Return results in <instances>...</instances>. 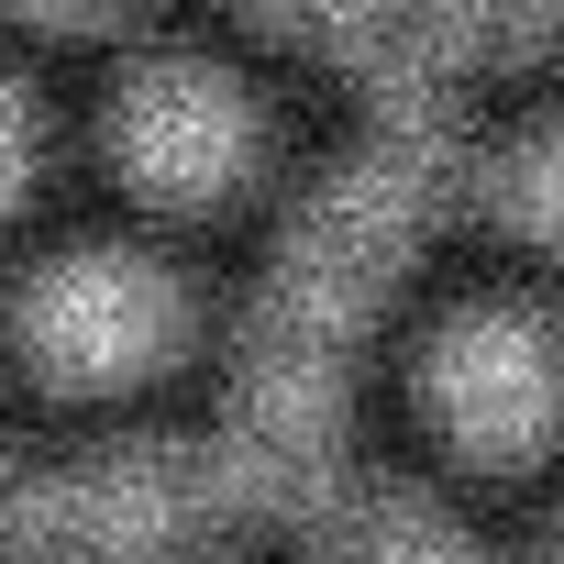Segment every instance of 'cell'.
I'll list each match as a JSON object with an SVG mask.
<instances>
[{"mask_svg": "<svg viewBox=\"0 0 564 564\" xmlns=\"http://www.w3.org/2000/svg\"><path fill=\"white\" fill-rule=\"evenodd\" d=\"M487 199H498V221H509V232H531V243H553V254H564V122L520 133V144L487 166Z\"/></svg>", "mask_w": 564, "mask_h": 564, "instance_id": "cell-8", "label": "cell"}, {"mask_svg": "<svg viewBox=\"0 0 564 564\" xmlns=\"http://www.w3.org/2000/svg\"><path fill=\"white\" fill-rule=\"evenodd\" d=\"M322 553H333V564H476V542L454 531V509H432V498H410V487L344 498L333 531H322Z\"/></svg>", "mask_w": 564, "mask_h": 564, "instance_id": "cell-7", "label": "cell"}, {"mask_svg": "<svg viewBox=\"0 0 564 564\" xmlns=\"http://www.w3.org/2000/svg\"><path fill=\"white\" fill-rule=\"evenodd\" d=\"M23 166H34V100H23L12 78H0V199L23 188Z\"/></svg>", "mask_w": 564, "mask_h": 564, "instance_id": "cell-9", "label": "cell"}, {"mask_svg": "<svg viewBox=\"0 0 564 564\" xmlns=\"http://www.w3.org/2000/svg\"><path fill=\"white\" fill-rule=\"evenodd\" d=\"M23 344L56 366V377H133L177 344V289H166V265L144 254H111V243H78L56 254L34 289H23Z\"/></svg>", "mask_w": 564, "mask_h": 564, "instance_id": "cell-5", "label": "cell"}, {"mask_svg": "<svg viewBox=\"0 0 564 564\" xmlns=\"http://www.w3.org/2000/svg\"><path fill=\"white\" fill-rule=\"evenodd\" d=\"M454 188V144L399 122V133H366L289 221L265 289H254V322H243V366H232V399H221V432H210V487L221 509H289L322 487L333 465V421H344V344L366 333L388 265L432 232Z\"/></svg>", "mask_w": 564, "mask_h": 564, "instance_id": "cell-1", "label": "cell"}, {"mask_svg": "<svg viewBox=\"0 0 564 564\" xmlns=\"http://www.w3.org/2000/svg\"><path fill=\"white\" fill-rule=\"evenodd\" d=\"M210 509H221L210 443H166V432L155 443H100V454L12 487L0 553H12V564H155Z\"/></svg>", "mask_w": 564, "mask_h": 564, "instance_id": "cell-2", "label": "cell"}, {"mask_svg": "<svg viewBox=\"0 0 564 564\" xmlns=\"http://www.w3.org/2000/svg\"><path fill=\"white\" fill-rule=\"evenodd\" d=\"M276 34L388 78V89H432L465 67H531L564 45V12H509V0H344V12H276Z\"/></svg>", "mask_w": 564, "mask_h": 564, "instance_id": "cell-3", "label": "cell"}, {"mask_svg": "<svg viewBox=\"0 0 564 564\" xmlns=\"http://www.w3.org/2000/svg\"><path fill=\"white\" fill-rule=\"evenodd\" d=\"M432 421L465 443V454H542L553 421H564V344L520 311H465L432 333Z\"/></svg>", "mask_w": 564, "mask_h": 564, "instance_id": "cell-4", "label": "cell"}, {"mask_svg": "<svg viewBox=\"0 0 564 564\" xmlns=\"http://www.w3.org/2000/svg\"><path fill=\"white\" fill-rule=\"evenodd\" d=\"M553 564H564V553H553Z\"/></svg>", "mask_w": 564, "mask_h": 564, "instance_id": "cell-11", "label": "cell"}, {"mask_svg": "<svg viewBox=\"0 0 564 564\" xmlns=\"http://www.w3.org/2000/svg\"><path fill=\"white\" fill-rule=\"evenodd\" d=\"M12 487H23V465H12V454H0V520H12Z\"/></svg>", "mask_w": 564, "mask_h": 564, "instance_id": "cell-10", "label": "cell"}, {"mask_svg": "<svg viewBox=\"0 0 564 564\" xmlns=\"http://www.w3.org/2000/svg\"><path fill=\"white\" fill-rule=\"evenodd\" d=\"M111 144H122V166L144 188L199 199V188H221L254 155V100L210 56H144L122 78V100H111Z\"/></svg>", "mask_w": 564, "mask_h": 564, "instance_id": "cell-6", "label": "cell"}]
</instances>
